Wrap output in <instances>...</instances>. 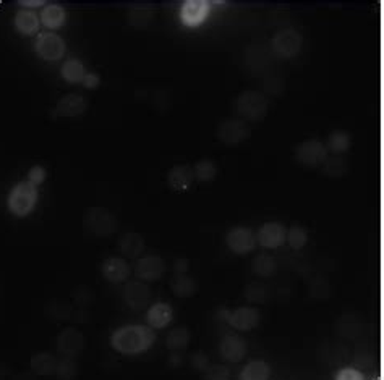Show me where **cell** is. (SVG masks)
Listing matches in <instances>:
<instances>
[{
    "label": "cell",
    "mask_w": 384,
    "mask_h": 380,
    "mask_svg": "<svg viewBox=\"0 0 384 380\" xmlns=\"http://www.w3.org/2000/svg\"><path fill=\"white\" fill-rule=\"evenodd\" d=\"M186 272H189V260L177 259L173 264V276H184Z\"/></svg>",
    "instance_id": "42"
},
{
    "label": "cell",
    "mask_w": 384,
    "mask_h": 380,
    "mask_svg": "<svg viewBox=\"0 0 384 380\" xmlns=\"http://www.w3.org/2000/svg\"><path fill=\"white\" fill-rule=\"evenodd\" d=\"M86 75L83 62L78 60V58H68V60L62 65V78L67 81V83L72 85H78L83 81V78Z\"/></svg>",
    "instance_id": "30"
},
{
    "label": "cell",
    "mask_w": 384,
    "mask_h": 380,
    "mask_svg": "<svg viewBox=\"0 0 384 380\" xmlns=\"http://www.w3.org/2000/svg\"><path fill=\"white\" fill-rule=\"evenodd\" d=\"M268 98L259 91H245L237 99V111L248 122H262L268 115Z\"/></svg>",
    "instance_id": "4"
},
{
    "label": "cell",
    "mask_w": 384,
    "mask_h": 380,
    "mask_svg": "<svg viewBox=\"0 0 384 380\" xmlns=\"http://www.w3.org/2000/svg\"><path fill=\"white\" fill-rule=\"evenodd\" d=\"M171 364L173 366V368H177L178 364H182V359H178V358H175V355L172 356V359H171Z\"/></svg>",
    "instance_id": "44"
},
{
    "label": "cell",
    "mask_w": 384,
    "mask_h": 380,
    "mask_svg": "<svg viewBox=\"0 0 384 380\" xmlns=\"http://www.w3.org/2000/svg\"><path fill=\"white\" fill-rule=\"evenodd\" d=\"M373 380H381V379H379V377H374V379H373Z\"/></svg>",
    "instance_id": "45"
},
{
    "label": "cell",
    "mask_w": 384,
    "mask_h": 380,
    "mask_svg": "<svg viewBox=\"0 0 384 380\" xmlns=\"http://www.w3.org/2000/svg\"><path fill=\"white\" fill-rule=\"evenodd\" d=\"M271 369L264 361H250L248 364L242 369L240 380H269Z\"/></svg>",
    "instance_id": "29"
},
{
    "label": "cell",
    "mask_w": 384,
    "mask_h": 380,
    "mask_svg": "<svg viewBox=\"0 0 384 380\" xmlns=\"http://www.w3.org/2000/svg\"><path fill=\"white\" fill-rule=\"evenodd\" d=\"M245 298L250 301V303L255 304H263L266 303L268 300V288L262 285L259 282L250 283L248 287L245 288Z\"/></svg>",
    "instance_id": "36"
},
{
    "label": "cell",
    "mask_w": 384,
    "mask_h": 380,
    "mask_svg": "<svg viewBox=\"0 0 384 380\" xmlns=\"http://www.w3.org/2000/svg\"><path fill=\"white\" fill-rule=\"evenodd\" d=\"M297 162L305 167H319L328 159V149L323 141L319 139H306L300 143L295 149Z\"/></svg>",
    "instance_id": "7"
},
{
    "label": "cell",
    "mask_w": 384,
    "mask_h": 380,
    "mask_svg": "<svg viewBox=\"0 0 384 380\" xmlns=\"http://www.w3.org/2000/svg\"><path fill=\"white\" fill-rule=\"evenodd\" d=\"M81 85H83L86 89H96V88H99V85H100V76L98 75V73H94V71L86 73L85 78H83V81H81Z\"/></svg>",
    "instance_id": "41"
},
{
    "label": "cell",
    "mask_w": 384,
    "mask_h": 380,
    "mask_svg": "<svg viewBox=\"0 0 384 380\" xmlns=\"http://www.w3.org/2000/svg\"><path fill=\"white\" fill-rule=\"evenodd\" d=\"M45 177H47V172H45V168L41 167V166H34V167L30 168L28 180H26V181H30L31 185H34V186H39L41 183H44Z\"/></svg>",
    "instance_id": "38"
},
{
    "label": "cell",
    "mask_w": 384,
    "mask_h": 380,
    "mask_svg": "<svg viewBox=\"0 0 384 380\" xmlns=\"http://www.w3.org/2000/svg\"><path fill=\"white\" fill-rule=\"evenodd\" d=\"M221 356L227 363H240L246 356V343L242 337L235 333H227L221 340Z\"/></svg>",
    "instance_id": "16"
},
{
    "label": "cell",
    "mask_w": 384,
    "mask_h": 380,
    "mask_svg": "<svg viewBox=\"0 0 384 380\" xmlns=\"http://www.w3.org/2000/svg\"><path fill=\"white\" fill-rule=\"evenodd\" d=\"M154 342H156L154 331L146 325H125V327L117 328L111 337L114 350L127 356L148 351Z\"/></svg>",
    "instance_id": "1"
},
{
    "label": "cell",
    "mask_w": 384,
    "mask_h": 380,
    "mask_svg": "<svg viewBox=\"0 0 384 380\" xmlns=\"http://www.w3.org/2000/svg\"><path fill=\"white\" fill-rule=\"evenodd\" d=\"M34 49L36 52H38V56L41 58H44V60L57 62L65 56L67 45H65V41H63L61 36L49 31V33H43L38 36Z\"/></svg>",
    "instance_id": "8"
},
{
    "label": "cell",
    "mask_w": 384,
    "mask_h": 380,
    "mask_svg": "<svg viewBox=\"0 0 384 380\" xmlns=\"http://www.w3.org/2000/svg\"><path fill=\"white\" fill-rule=\"evenodd\" d=\"M18 5L26 8V10H30V8L45 7L47 3H45V0H18Z\"/></svg>",
    "instance_id": "43"
},
{
    "label": "cell",
    "mask_w": 384,
    "mask_h": 380,
    "mask_svg": "<svg viewBox=\"0 0 384 380\" xmlns=\"http://www.w3.org/2000/svg\"><path fill=\"white\" fill-rule=\"evenodd\" d=\"M171 290L177 298H191L198 291V283L189 273L173 276L171 280Z\"/></svg>",
    "instance_id": "25"
},
{
    "label": "cell",
    "mask_w": 384,
    "mask_h": 380,
    "mask_svg": "<svg viewBox=\"0 0 384 380\" xmlns=\"http://www.w3.org/2000/svg\"><path fill=\"white\" fill-rule=\"evenodd\" d=\"M209 10H211V3L206 0H186L182 5L180 20L186 28H198L206 21Z\"/></svg>",
    "instance_id": "12"
},
{
    "label": "cell",
    "mask_w": 384,
    "mask_h": 380,
    "mask_svg": "<svg viewBox=\"0 0 384 380\" xmlns=\"http://www.w3.org/2000/svg\"><path fill=\"white\" fill-rule=\"evenodd\" d=\"M251 130L248 123L239 118H228L224 120L217 128V138L226 146H239L250 138Z\"/></svg>",
    "instance_id": "9"
},
{
    "label": "cell",
    "mask_w": 384,
    "mask_h": 380,
    "mask_svg": "<svg viewBox=\"0 0 384 380\" xmlns=\"http://www.w3.org/2000/svg\"><path fill=\"white\" fill-rule=\"evenodd\" d=\"M324 146H326L328 153H331L332 155H341V154H345L347 150L350 149L352 138L347 131L336 130L329 135L328 143Z\"/></svg>",
    "instance_id": "27"
},
{
    "label": "cell",
    "mask_w": 384,
    "mask_h": 380,
    "mask_svg": "<svg viewBox=\"0 0 384 380\" xmlns=\"http://www.w3.org/2000/svg\"><path fill=\"white\" fill-rule=\"evenodd\" d=\"M193 181V167L190 166H175L167 173V183L173 191H186Z\"/></svg>",
    "instance_id": "19"
},
{
    "label": "cell",
    "mask_w": 384,
    "mask_h": 380,
    "mask_svg": "<svg viewBox=\"0 0 384 380\" xmlns=\"http://www.w3.org/2000/svg\"><path fill=\"white\" fill-rule=\"evenodd\" d=\"M347 170V162L345 159L339 157V155H332L328 157L323 164V172L328 177H342Z\"/></svg>",
    "instance_id": "35"
},
{
    "label": "cell",
    "mask_w": 384,
    "mask_h": 380,
    "mask_svg": "<svg viewBox=\"0 0 384 380\" xmlns=\"http://www.w3.org/2000/svg\"><path fill=\"white\" fill-rule=\"evenodd\" d=\"M286 235L287 230L282 223L268 222L256 233V243H259L264 249H277L286 243Z\"/></svg>",
    "instance_id": "14"
},
{
    "label": "cell",
    "mask_w": 384,
    "mask_h": 380,
    "mask_svg": "<svg viewBox=\"0 0 384 380\" xmlns=\"http://www.w3.org/2000/svg\"><path fill=\"white\" fill-rule=\"evenodd\" d=\"M154 13L156 12L151 3H135L128 10V23L136 30H145L153 21Z\"/></svg>",
    "instance_id": "21"
},
{
    "label": "cell",
    "mask_w": 384,
    "mask_h": 380,
    "mask_svg": "<svg viewBox=\"0 0 384 380\" xmlns=\"http://www.w3.org/2000/svg\"><path fill=\"white\" fill-rule=\"evenodd\" d=\"M38 186L31 185L30 181H20L18 185L13 186V190L8 194V209L17 217H26L33 212L38 203Z\"/></svg>",
    "instance_id": "2"
},
{
    "label": "cell",
    "mask_w": 384,
    "mask_h": 380,
    "mask_svg": "<svg viewBox=\"0 0 384 380\" xmlns=\"http://www.w3.org/2000/svg\"><path fill=\"white\" fill-rule=\"evenodd\" d=\"M226 243L234 254L246 256L256 248V235L251 228L234 227L227 232Z\"/></svg>",
    "instance_id": "10"
},
{
    "label": "cell",
    "mask_w": 384,
    "mask_h": 380,
    "mask_svg": "<svg viewBox=\"0 0 384 380\" xmlns=\"http://www.w3.org/2000/svg\"><path fill=\"white\" fill-rule=\"evenodd\" d=\"M173 317V311L169 304L166 303H156L153 304L146 313V320H148V325L151 328H164L167 327L169 324L172 322Z\"/></svg>",
    "instance_id": "20"
},
{
    "label": "cell",
    "mask_w": 384,
    "mask_h": 380,
    "mask_svg": "<svg viewBox=\"0 0 384 380\" xmlns=\"http://www.w3.org/2000/svg\"><path fill=\"white\" fill-rule=\"evenodd\" d=\"M219 315H221L231 327H234L240 332L253 331L256 325L259 324V319H262L259 311L253 308V306H240V308L234 311L222 309Z\"/></svg>",
    "instance_id": "6"
},
{
    "label": "cell",
    "mask_w": 384,
    "mask_h": 380,
    "mask_svg": "<svg viewBox=\"0 0 384 380\" xmlns=\"http://www.w3.org/2000/svg\"><path fill=\"white\" fill-rule=\"evenodd\" d=\"M193 175H195V180H198L201 183L213 181L214 178H216V175H217L216 164H214L213 160H209V159L200 160V162L195 164Z\"/></svg>",
    "instance_id": "32"
},
{
    "label": "cell",
    "mask_w": 384,
    "mask_h": 380,
    "mask_svg": "<svg viewBox=\"0 0 384 380\" xmlns=\"http://www.w3.org/2000/svg\"><path fill=\"white\" fill-rule=\"evenodd\" d=\"M57 358L52 356L50 353H36L31 358V370L38 375H50V374H56V368H57Z\"/></svg>",
    "instance_id": "26"
},
{
    "label": "cell",
    "mask_w": 384,
    "mask_h": 380,
    "mask_svg": "<svg viewBox=\"0 0 384 380\" xmlns=\"http://www.w3.org/2000/svg\"><path fill=\"white\" fill-rule=\"evenodd\" d=\"M15 28L23 36H34L39 31V16L33 10L21 8L15 13Z\"/></svg>",
    "instance_id": "22"
},
{
    "label": "cell",
    "mask_w": 384,
    "mask_h": 380,
    "mask_svg": "<svg viewBox=\"0 0 384 380\" xmlns=\"http://www.w3.org/2000/svg\"><path fill=\"white\" fill-rule=\"evenodd\" d=\"M191 366H193V369L200 370V372H206V369L209 368L208 356L201 351L195 353V355H191Z\"/></svg>",
    "instance_id": "39"
},
{
    "label": "cell",
    "mask_w": 384,
    "mask_h": 380,
    "mask_svg": "<svg viewBox=\"0 0 384 380\" xmlns=\"http://www.w3.org/2000/svg\"><path fill=\"white\" fill-rule=\"evenodd\" d=\"M336 380H365V375L359 369L344 368L336 374Z\"/></svg>",
    "instance_id": "40"
},
{
    "label": "cell",
    "mask_w": 384,
    "mask_h": 380,
    "mask_svg": "<svg viewBox=\"0 0 384 380\" xmlns=\"http://www.w3.org/2000/svg\"><path fill=\"white\" fill-rule=\"evenodd\" d=\"M85 348V335L75 327L63 328L57 337V351L62 358H75Z\"/></svg>",
    "instance_id": "11"
},
{
    "label": "cell",
    "mask_w": 384,
    "mask_h": 380,
    "mask_svg": "<svg viewBox=\"0 0 384 380\" xmlns=\"http://www.w3.org/2000/svg\"><path fill=\"white\" fill-rule=\"evenodd\" d=\"M103 276L112 283H123L130 277V265L122 258H109L103 262Z\"/></svg>",
    "instance_id": "18"
},
{
    "label": "cell",
    "mask_w": 384,
    "mask_h": 380,
    "mask_svg": "<svg viewBox=\"0 0 384 380\" xmlns=\"http://www.w3.org/2000/svg\"><path fill=\"white\" fill-rule=\"evenodd\" d=\"M286 241L289 243V246L292 249L299 251V249L303 248L306 243H308V232H306L301 225L290 227L289 230H287Z\"/></svg>",
    "instance_id": "33"
},
{
    "label": "cell",
    "mask_w": 384,
    "mask_h": 380,
    "mask_svg": "<svg viewBox=\"0 0 384 380\" xmlns=\"http://www.w3.org/2000/svg\"><path fill=\"white\" fill-rule=\"evenodd\" d=\"M123 301L130 309L141 311L149 304L151 288L145 282H130L123 288Z\"/></svg>",
    "instance_id": "15"
},
{
    "label": "cell",
    "mask_w": 384,
    "mask_h": 380,
    "mask_svg": "<svg viewBox=\"0 0 384 380\" xmlns=\"http://www.w3.org/2000/svg\"><path fill=\"white\" fill-rule=\"evenodd\" d=\"M83 227L88 235L96 238L111 236L117 232L118 223L112 212L104 208H89L85 212Z\"/></svg>",
    "instance_id": "3"
},
{
    "label": "cell",
    "mask_w": 384,
    "mask_h": 380,
    "mask_svg": "<svg viewBox=\"0 0 384 380\" xmlns=\"http://www.w3.org/2000/svg\"><path fill=\"white\" fill-rule=\"evenodd\" d=\"M276 269H277L276 259L268 253L256 254L253 262H251V270H253L256 277H262V278L271 277L273 273L276 272Z\"/></svg>",
    "instance_id": "28"
},
{
    "label": "cell",
    "mask_w": 384,
    "mask_h": 380,
    "mask_svg": "<svg viewBox=\"0 0 384 380\" xmlns=\"http://www.w3.org/2000/svg\"><path fill=\"white\" fill-rule=\"evenodd\" d=\"M78 374V366H76L73 358H62L57 361L56 375L58 380H73Z\"/></svg>",
    "instance_id": "34"
},
{
    "label": "cell",
    "mask_w": 384,
    "mask_h": 380,
    "mask_svg": "<svg viewBox=\"0 0 384 380\" xmlns=\"http://www.w3.org/2000/svg\"><path fill=\"white\" fill-rule=\"evenodd\" d=\"M118 249L128 259H138L145 251V238L140 233H125L118 241Z\"/></svg>",
    "instance_id": "23"
},
{
    "label": "cell",
    "mask_w": 384,
    "mask_h": 380,
    "mask_svg": "<svg viewBox=\"0 0 384 380\" xmlns=\"http://www.w3.org/2000/svg\"><path fill=\"white\" fill-rule=\"evenodd\" d=\"M166 272V262L159 256L149 254L145 258L138 259L135 265V276L141 282H156L164 276Z\"/></svg>",
    "instance_id": "13"
},
{
    "label": "cell",
    "mask_w": 384,
    "mask_h": 380,
    "mask_svg": "<svg viewBox=\"0 0 384 380\" xmlns=\"http://www.w3.org/2000/svg\"><path fill=\"white\" fill-rule=\"evenodd\" d=\"M204 375H206V380H231V370L221 364L209 366Z\"/></svg>",
    "instance_id": "37"
},
{
    "label": "cell",
    "mask_w": 384,
    "mask_h": 380,
    "mask_svg": "<svg viewBox=\"0 0 384 380\" xmlns=\"http://www.w3.org/2000/svg\"><path fill=\"white\" fill-rule=\"evenodd\" d=\"M88 109V102L80 94H67L56 105V117L75 118L83 115Z\"/></svg>",
    "instance_id": "17"
},
{
    "label": "cell",
    "mask_w": 384,
    "mask_h": 380,
    "mask_svg": "<svg viewBox=\"0 0 384 380\" xmlns=\"http://www.w3.org/2000/svg\"><path fill=\"white\" fill-rule=\"evenodd\" d=\"M39 21L43 23L45 28L49 30H58L65 25L67 13L61 5H45L41 12Z\"/></svg>",
    "instance_id": "24"
},
{
    "label": "cell",
    "mask_w": 384,
    "mask_h": 380,
    "mask_svg": "<svg viewBox=\"0 0 384 380\" xmlns=\"http://www.w3.org/2000/svg\"><path fill=\"white\" fill-rule=\"evenodd\" d=\"M301 44H303V38L299 31L287 28L277 31L276 34L273 36L271 39V49L274 52V56L279 58H292L295 57L297 54L300 52Z\"/></svg>",
    "instance_id": "5"
},
{
    "label": "cell",
    "mask_w": 384,
    "mask_h": 380,
    "mask_svg": "<svg viewBox=\"0 0 384 380\" xmlns=\"http://www.w3.org/2000/svg\"><path fill=\"white\" fill-rule=\"evenodd\" d=\"M190 343V332L186 327H177L173 331L169 332V335L166 338V346L171 351H182L189 346Z\"/></svg>",
    "instance_id": "31"
}]
</instances>
